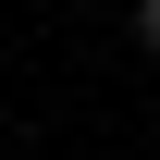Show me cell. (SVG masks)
Instances as JSON below:
<instances>
[{
	"instance_id": "1",
	"label": "cell",
	"mask_w": 160,
	"mask_h": 160,
	"mask_svg": "<svg viewBox=\"0 0 160 160\" xmlns=\"http://www.w3.org/2000/svg\"><path fill=\"white\" fill-rule=\"evenodd\" d=\"M136 37H148V49H160V0H136Z\"/></svg>"
}]
</instances>
